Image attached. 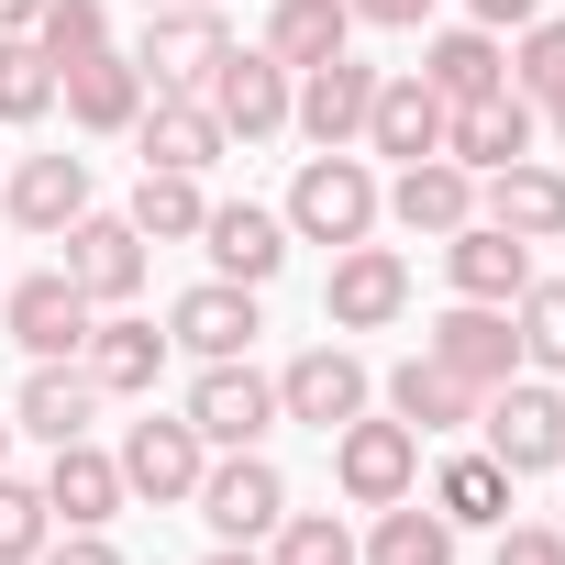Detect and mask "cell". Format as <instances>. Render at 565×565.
<instances>
[{"label":"cell","instance_id":"cell-48","mask_svg":"<svg viewBox=\"0 0 565 565\" xmlns=\"http://www.w3.org/2000/svg\"><path fill=\"white\" fill-rule=\"evenodd\" d=\"M0 455H12V422H0Z\"/></svg>","mask_w":565,"mask_h":565},{"label":"cell","instance_id":"cell-19","mask_svg":"<svg viewBox=\"0 0 565 565\" xmlns=\"http://www.w3.org/2000/svg\"><path fill=\"white\" fill-rule=\"evenodd\" d=\"M444 89H422V67H399V78H377V100H366V156H444Z\"/></svg>","mask_w":565,"mask_h":565},{"label":"cell","instance_id":"cell-43","mask_svg":"<svg viewBox=\"0 0 565 565\" xmlns=\"http://www.w3.org/2000/svg\"><path fill=\"white\" fill-rule=\"evenodd\" d=\"M466 12H477V23L499 34V23H532V12H543V0H466Z\"/></svg>","mask_w":565,"mask_h":565},{"label":"cell","instance_id":"cell-27","mask_svg":"<svg viewBox=\"0 0 565 565\" xmlns=\"http://www.w3.org/2000/svg\"><path fill=\"white\" fill-rule=\"evenodd\" d=\"M422 89H444V100H488V89H510V56H499V34H488V23H455V34H433V56H422Z\"/></svg>","mask_w":565,"mask_h":565},{"label":"cell","instance_id":"cell-17","mask_svg":"<svg viewBox=\"0 0 565 565\" xmlns=\"http://www.w3.org/2000/svg\"><path fill=\"white\" fill-rule=\"evenodd\" d=\"M477 222H499L510 244H565V167H499L477 178Z\"/></svg>","mask_w":565,"mask_h":565},{"label":"cell","instance_id":"cell-36","mask_svg":"<svg viewBox=\"0 0 565 565\" xmlns=\"http://www.w3.org/2000/svg\"><path fill=\"white\" fill-rule=\"evenodd\" d=\"M510 333H521V366H543V377H565V277H554V289H543V277H532V289L510 300Z\"/></svg>","mask_w":565,"mask_h":565},{"label":"cell","instance_id":"cell-21","mask_svg":"<svg viewBox=\"0 0 565 565\" xmlns=\"http://www.w3.org/2000/svg\"><path fill=\"white\" fill-rule=\"evenodd\" d=\"M444 277H455V300L510 311V300L532 289V244H510L499 222H466V233H444Z\"/></svg>","mask_w":565,"mask_h":565},{"label":"cell","instance_id":"cell-14","mask_svg":"<svg viewBox=\"0 0 565 565\" xmlns=\"http://www.w3.org/2000/svg\"><path fill=\"white\" fill-rule=\"evenodd\" d=\"M200 466H211V444L189 433V411H178V422H134V433H122V488H134V499H156V510L200 499Z\"/></svg>","mask_w":565,"mask_h":565},{"label":"cell","instance_id":"cell-46","mask_svg":"<svg viewBox=\"0 0 565 565\" xmlns=\"http://www.w3.org/2000/svg\"><path fill=\"white\" fill-rule=\"evenodd\" d=\"M145 12H189V0H145ZM200 12H211V0H200Z\"/></svg>","mask_w":565,"mask_h":565},{"label":"cell","instance_id":"cell-26","mask_svg":"<svg viewBox=\"0 0 565 565\" xmlns=\"http://www.w3.org/2000/svg\"><path fill=\"white\" fill-rule=\"evenodd\" d=\"M89 211V156H23L12 167V222L23 233H67Z\"/></svg>","mask_w":565,"mask_h":565},{"label":"cell","instance_id":"cell-24","mask_svg":"<svg viewBox=\"0 0 565 565\" xmlns=\"http://www.w3.org/2000/svg\"><path fill=\"white\" fill-rule=\"evenodd\" d=\"M78 366H89V388L100 399H134V388H156V366H167V333L156 322H89V344H78Z\"/></svg>","mask_w":565,"mask_h":565},{"label":"cell","instance_id":"cell-30","mask_svg":"<svg viewBox=\"0 0 565 565\" xmlns=\"http://www.w3.org/2000/svg\"><path fill=\"white\" fill-rule=\"evenodd\" d=\"M510 488H521V477H510L499 455H455V466L433 477V510H444L455 532H499V521H510Z\"/></svg>","mask_w":565,"mask_h":565},{"label":"cell","instance_id":"cell-40","mask_svg":"<svg viewBox=\"0 0 565 565\" xmlns=\"http://www.w3.org/2000/svg\"><path fill=\"white\" fill-rule=\"evenodd\" d=\"M499 565H565V532L554 521H499Z\"/></svg>","mask_w":565,"mask_h":565},{"label":"cell","instance_id":"cell-39","mask_svg":"<svg viewBox=\"0 0 565 565\" xmlns=\"http://www.w3.org/2000/svg\"><path fill=\"white\" fill-rule=\"evenodd\" d=\"M510 89H521V100H554V89H565V12H532V23H521Z\"/></svg>","mask_w":565,"mask_h":565},{"label":"cell","instance_id":"cell-33","mask_svg":"<svg viewBox=\"0 0 565 565\" xmlns=\"http://www.w3.org/2000/svg\"><path fill=\"white\" fill-rule=\"evenodd\" d=\"M355 554H366V565H455V521H444V510L388 499V510H377V532H366Z\"/></svg>","mask_w":565,"mask_h":565},{"label":"cell","instance_id":"cell-41","mask_svg":"<svg viewBox=\"0 0 565 565\" xmlns=\"http://www.w3.org/2000/svg\"><path fill=\"white\" fill-rule=\"evenodd\" d=\"M34 565H122V554H111V543H100V532H67V543H45V554H34Z\"/></svg>","mask_w":565,"mask_h":565},{"label":"cell","instance_id":"cell-37","mask_svg":"<svg viewBox=\"0 0 565 565\" xmlns=\"http://www.w3.org/2000/svg\"><path fill=\"white\" fill-rule=\"evenodd\" d=\"M56 543V510H45V488H23L12 466H0V565H34Z\"/></svg>","mask_w":565,"mask_h":565},{"label":"cell","instance_id":"cell-10","mask_svg":"<svg viewBox=\"0 0 565 565\" xmlns=\"http://www.w3.org/2000/svg\"><path fill=\"white\" fill-rule=\"evenodd\" d=\"M377 78H388V67H366V56H322V67H300L289 122H300L311 145H366V100H377Z\"/></svg>","mask_w":565,"mask_h":565},{"label":"cell","instance_id":"cell-28","mask_svg":"<svg viewBox=\"0 0 565 565\" xmlns=\"http://www.w3.org/2000/svg\"><path fill=\"white\" fill-rule=\"evenodd\" d=\"M344 34H355V12H344V0H277V12H266V56L277 67H322V56H344Z\"/></svg>","mask_w":565,"mask_h":565},{"label":"cell","instance_id":"cell-12","mask_svg":"<svg viewBox=\"0 0 565 565\" xmlns=\"http://www.w3.org/2000/svg\"><path fill=\"white\" fill-rule=\"evenodd\" d=\"M444 156H455L466 178H499V167H521V156H532V100H521V89L455 100V111H444Z\"/></svg>","mask_w":565,"mask_h":565},{"label":"cell","instance_id":"cell-45","mask_svg":"<svg viewBox=\"0 0 565 565\" xmlns=\"http://www.w3.org/2000/svg\"><path fill=\"white\" fill-rule=\"evenodd\" d=\"M211 565H266V554H255V543H222V554H211Z\"/></svg>","mask_w":565,"mask_h":565},{"label":"cell","instance_id":"cell-8","mask_svg":"<svg viewBox=\"0 0 565 565\" xmlns=\"http://www.w3.org/2000/svg\"><path fill=\"white\" fill-rule=\"evenodd\" d=\"M399 311H411V266H399L388 244H344L333 277H322V322H333V333H377V322H399Z\"/></svg>","mask_w":565,"mask_h":565},{"label":"cell","instance_id":"cell-23","mask_svg":"<svg viewBox=\"0 0 565 565\" xmlns=\"http://www.w3.org/2000/svg\"><path fill=\"white\" fill-rule=\"evenodd\" d=\"M122 499H134V488H122V455H100L89 433H78V444H56V466H45V510H56L67 532H100Z\"/></svg>","mask_w":565,"mask_h":565},{"label":"cell","instance_id":"cell-20","mask_svg":"<svg viewBox=\"0 0 565 565\" xmlns=\"http://www.w3.org/2000/svg\"><path fill=\"white\" fill-rule=\"evenodd\" d=\"M200 244H211V266L233 277V289H266V277L289 266V222H277V211H255V200H211Z\"/></svg>","mask_w":565,"mask_h":565},{"label":"cell","instance_id":"cell-5","mask_svg":"<svg viewBox=\"0 0 565 565\" xmlns=\"http://www.w3.org/2000/svg\"><path fill=\"white\" fill-rule=\"evenodd\" d=\"M333 477H344L355 510H388V499H411V477H422V433H411L399 411H388V422L355 411V422L333 433Z\"/></svg>","mask_w":565,"mask_h":565},{"label":"cell","instance_id":"cell-44","mask_svg":"<svg viewBox=\"0 0 565 565\" xmlns=\"http://www.w3.org/2000/svg\"><path fill=\"white\" fill-rule=\"evenodd\" d=\"M34 12H45V0H0V34H34Z\"/></svg>","mask_w":565,"mask_h":565},{"label":"cell","instance_id":"cell-7","mask_svg":"<svg viewBox=\"0 0 565 565\" xmlns=\"http://www.w3.org/2000/svg\"><path fill=\"white\" fill-rule=\"evenodd\" d=\"M200 521L222 532V543H266L277 521H289V477H277L255 444L244 455H222V466H200Z\"/></svg>","mask_w":565,"mask_h":565},{"label":"cell","instance_id":"cell-11","mask_svg":"<svg viewBox=\"0 0 565 565\" xmlns=\"http://www.w3.org/2000/svg\"><path fill=\"white\" fill-rule=\"evenodd\" d=\"M422 355H433V366H455L477 399H488L499 377H521V333H510V311H488V300H455V311L422 333Z\"/></svg>","mask_w":565,"mask_h":565},{"label":"cell","instance_id":"cell-22","mask_svg":"<svg viewBox=\"0 0 565 565\" xmlns=\"http://www.w3.org/2000/svg\"><path fill=\"white\" fill-rule=\"evenodd\" d=\"M266 322H255V289H233V277H200V289L167 311V344H189L200 366H222V355H244Z\"/></svg>","mask_w":565,"mask_h":565},{"label":"cell","instance_id":"cell-13","mask_svg":"<svg viewBox=\"0 0 565 565\" xmlns=\"http://www.w3.org/2000/svg\"><path fill=\"white\" fill-rule=\"evenodd\" d=\"M377 211H388L399 233H433V244H444V233H466V222H477V178H466L455 156H411V167L377 189Z\"/></svg>","mask_w":565,"mask_h":565},{"label":"cell","instance_id":"cell-1","mask_svg":"<svg viewBox=\"0 0 565 565\" xmlns=\"http://www.w3.org/2000/svg\"><path fill=\"white\" fill-rule=\"evenodd\" d=\"M277 222H289L300 244H366V233H377V178H366L344 145H322V156L289 178V211H277Z\"/></svg>","mask_w":565,"mask_h":565},{"label":"cell","instance_id":"cell-42","mask_svg":"<svg viewBox=\"0 0 565 565\" xmlns=\"http://www.w3.org/2000/svg\"><path fill=\"white\" fill-rule=\"evenodd\" d=\"M344 12H355V23H388V34H411V23L433 12V0H344Z\"/></svg>","mask_w":565,"mask_h":565},{"label":"cell","instance_id":"cell-9","mask_svg":"<svg viewBox=\"0 0 565 565\" xmlns=\"http://www.w3.org/2000/svg\"><path fill=\"white\" fill-rule=\"evenodd\" d=\"M211 122L222 134H244V145H266V134H289V67H277L266 45H233L222 67H211Z\"/></svg>","mask_w":565,"mask_h":565},{"label":"cell","instance_id":"cell-29","mask_svg":"<svg viewBox=\"0 0 565 565\" xmlns=\"http://www.w3.org/2000/svg\"><path fill=\"white\" fill-rule=\"evenodd\" d=\"M89 411H100L89 366H34V377H23V411H12V422H23L34 444H78V433H89Z\"/></svg>","mask_w":565,"mask_h":565},{"label":"cell","instance_id":"cell-25","mask_svg":"<svg viewBox=\"0 0 565 565\" xmlns=\"http://www.w3.org/2000/svg\"><path fill=\"white\" fill-rule=\"evenodd\" d=\"M134 145H145V167H178V178H200L233 134L211 122V100H145V122H134Z\"/></svg>","mask_w":565,"mask_h":565},{"label":"cell","instance_id":"cell-16","mask_svg":"<svg viewBox=\"0 0 565 565\" xmlns=\"http://www.w3.org/2000/svg\"><path fill=\"white\" fill-rule=\"evenodd\" d=\"M56 100H67L78 134H134V122H145V67H134L122 45H100V56L56 67Z\"/></svg>","mask_w":565,"mask_h":565},{"label":"cell","instance_id":"cell-15","mask_svg":"<svg viewBox=\"0 0 565 565\" xmlns=\"http://www.w3.org/2000/svg\"><path fill=\"white\" fill-rule=\"evenodd\" d=\"M67 277H78L100 311H122V300L145 289V233H134L122 211H78V222H67Z\"/></svg>","mask_w":565,"mask_h":565},{"label":"cell","instance_id":"cell-18","mask_svg":"<svg viewBox=\"0 0 565 565\" xmlns=\"http://www.w3.org/2000/svg\"><path fill=\"white\" fill-rule=\"evenodd\" d=\"M366 411V366L344 355V344H311L289 377H277V422H311V433H344Z\"/></svg>","mask_w":565,"mask_h":565},{"label":"cell","instance_id":"cell-32","mask_svg":"<svg viewBox=\"0 0 565 565\" xmlns=\"http://www.w3.org/2000/svg\"><path fill=\"white\" fill-rule=\"evenodd\" d=\"M388 411H399L411 433H455V422H477V388H466L455 366H433V355H411V366L388 377Z\"/></svg>","mask_w":565,"mask_h":565},{"label":"cell","instance_id":"cell-50","mask_svg":"<svg viewBox=\"0 0 565 565\" xmlns=\"http://www.w3.org/2000/svg\"><path fill=\"white\" fill-rule=\"evenodd\" d=\"M554 532H565V521H554Z\"/></svg>","mask_w":565,"mask_h":565},{"label":"cell","instance_id":"cell-38","mask_svg":"<svg viewBox=\"0 0 565 565\" xmlns=\"http://www.w3.org/2000/svg\"><path fill=\"white\" fill-rule=\"evenodd\" d=\"M266 565H366L355 554V532L333 521V510H289V521H277V554Z\"/></svg>","mask_w":565,"mask_h":565},{"label":"cell","instance_id":"cell-6","mask_svg":"<svg viewBox=\"0 0 565 565\" xmlns=\"http://www.w3.org/2000/svg\"><path fill=\"white\" fill-rule=\"evenodd\" d=\"M0 322H12V344H23L34 366H67V355L89 344V322H100V300L78 289L67 266H45V277H23V289L0 300Z\"/></svg>","mask_w":565,"mask_h":565},{"label":"cell","instance_id":"cell-2","mask_svg":"<svg viewBox=\"0 0 565 565\" xmlns=\"http://www.w3.org/2000/svg\"><path fill=\"white\" fill-rule=\"evenodd\" d=\"M233 56V34H222V12H145V45H134V67H145V100H200L211 89V67Z\"/></svg>","mask_w":565,"mask_h":565},{"label":"cell","instance_id":"cell-47","mask_svg":"<svg viewBox=\"0 0 565 565\" xmlns=\"http://www.w3.org/2000/svg\"><path fill=\"white\" fill-rule=\"evenodd\" d=\"M543 111H554V134H565V89H554V100H543Z\"/></svg>","mask_w":565,"mask_h":565},{"label":"cell","instance_id":"cell-3","mask_svg":"<svg viewBox=\"0 0 565 565\" xmlns=\"http://www.w3.org/2000/svg\"><path fill=\"white\" fill-rule=\"evenodd\" d=\"M477 422H488V455H499L510 477L565 466V399H554L543 377H499V388L477 399Z\"/></svg>","mask_w":565,"mask_h":565},{"label":"cell","instance_id":"cell-49","mask_svg":"<svg viewBox=\"0 0 565 565\" xmlns=\"http://www.w3.org/2000/svg\"><path fill=\"white\" fill-rule=\"evenodd\" d=\"M211 12H222V0H211Z\"/></svg>","mask_w":565,"mask_h":565},{"label":"cell","instance_id":"cell-31","mask_svg":"<svg viewBox=\"0 0 565 565\" xmlns=\"http://www.w3.org/2000/svg\"><path fill=\"white\" fill-rule=\"evenodd\" d=\"M145 244H200V222H211V200H200V178H178V167H145L134 178V211H122Z\"/></svg>","mask_w":565,"mask_h":565},{"label":"cell","instance_id":"cell-34","mask_svg":"<svg viewBox=\"0 0 565 565\" xmlns=\"http://www.w3.org/2000/svg\"><path fill=\"white\" fill-rule=\"evenodd\" d=\"M56 111V67L34 34H0V122H45Z\"/></svg>","mask_w":565,"mask_h":565},{"label":"cell","instance_id":"cell-4","mask_svg":"<svg viewBox=\"0 0 565 565\" xmlns=\"http://www.w3.org/2000/svg\"><path fill=\"white\" fill-rule=\"evenodd\" d=\"M189 433H200L211 455H244V444H266V433H277V377H255L244 355L200 366V388H189Z\"/></svg>","mask_w":565,"mask_h":565},{"label":"cell","instance_id":"cell-35","mask_svg":"<svg viewBox=\"0 0 565 565\" xmlns=\"http://www.w3.org/2000/svg\"><path fill=\"white\" fill-rule=\"evenodd\" d=\"M34 45H45V67L100 56V45H111V0H45V12H34Z\"/></svg>","mask_w":565,"mask_h":565}]
</instances>
